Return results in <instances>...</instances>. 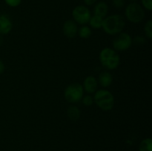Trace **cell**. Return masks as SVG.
Instances as JSON below:
<instances>
[{"instance_id": "cell-22", "label": "cell", "mask_w": 152, "mask_h": 151, "mask_svg": "<svg viewBox=\"0 0 152 151\" xmlns=\"http://www.w3.org/2000/svg\"><path fill=\"white\" fill-rule=\"evenodd\" d=\"M134 41V42L137 44V45H142L145 42V38H143L142 36H136L134 38V39L132 40Z\"/></svg>"}, {"instance_id": "cell-3", "label": "cell", "mask_w": 152, "mask_h": 151, "mask_svg": "<svg viewBox=\"0 0 152 151\" xmlns=\"http://www.w3.org/2000/svg\"><path fill=\"white\" fill-rule=\"evenodd\" d=\"M94 102L101 110L108 111L114 107V98L112 93L108 90H99L95 92Z\"/></svg>"}, {"instance_id": "cell-1", "label": "cell", "mask_w": 152, "mask_h": 151, "mask_svg": "<svg viewBox=\"0 0 152 151\" xmlns=\"http://www.w3.org/2000/svg\"><path fill=\"white\" fill-rule=\"evenodd\" d=\"M125 25L124 17L120 14H114L104 18L102 28L109 35H117L122 33Z\"/></svg>"}, {"instance_id": "cell-15", "label": "cell", "mask_w": 152, "mask_h": 151, "mask_svg": "<svg viewBox=\"0 0 152 151\" xmlns=\"http://www.w3.org/2000/svg\"><path fill=\"white\" fill-rule=\"evenodd\" d=\"M139 151H152V140L151 138H146L140 142Z\"/></svg>"}, {"instance_id": "cell-26", "label": "cell", "mask_w": 152, "mask_h": 151, "mask_svg": "<svg viewBox=\"0 0 152 151\" xmlns=\"http://www.w3.org/2000/svg\"><path fill=\"white\" fill-rule=\"evenodd\" d=\"M131 1H132V2H136V1H137V0H130Z\"/></svg>"}, {"instance_id": "cell-5", "label": "cell", "mask_w": 152, "mask_h": 151, "mask_svg": "<svg viewBox=\"0 0 152 151\" xmlns=\"http://www.w3.org/2000/svg\"><path fill=\"white\" fill-rule=\"evenodd\" d=\"M83 85L79 83H73L69 84L64 92V96L67 102L70 103H77L80 102L83 97Z\"/></svg>"}, {"instance_id": "cell-18", "label": "cell", "mask_w": 152, "mask_h": 151, "mask_svg": "<svg viewBox=\"0 0 152 151\" xmlns=\"http://www.w3.org/2000/svg\"><path fill=\"white\" fill-rule=\"evenodd\" d=\"M82 100H83V105H86V106H91L92 104L94 103V98L91 96H89V95L84 96L82 99Z\"/></svg>"}, {"instance_id": "cell-14", "label": "cell", "mask_w": 152, "mask_h": 151, "mask_svg": "<svg viewBox=\"0 0 152 151\" xmlns=\"http://www.w3.org/2000/svg\"><path fill=\"white\" fill-rule=\"evenodd\" d=\"M103 19L104 18L96 16V15H94V16H91V19L90 20H89L88 23L90 24L91 28H94V29H99V28H102V26Z\"/></svg>"}, {"instance_id": "cell-2", "label": "cell", "mask_w": 152, "mask_h": 151, "mask_svg": "<svg viewBox=\"0 0 152 151\" xmlns=\"http://www.w3.org/2000/svg\"><path fill=\"white\" fill-rule=\"evenodd\" d=\"M99 61L105 69L114 70L120 65V58L115 50L106 47L101 50Z\"/></svg>"}, {"instance_id": "cell-10", "label": "cell", "mask_w": 152, "mask_h": 151, "mask_svg": "<svg viewBox=\"0 0 152 151\" xmlns=\"http://www.w3.org/2000/svg\"><path fill=\"white\" fill-rule=\"evenodd\" d=\"M98 81L96 78L92 76H87L84 80L83 82V90L87 92L88 93H94L97 89Z\"/></svg>"}, {"instance_id": "cell-20", "label": "cell", "mask_w": 152, "mask_h": 151, "mask_svg": "<svg viewBox=\"0 0 152 151\" xmlns=\"http://www.w3.org/2000/svg\"><path fill=\"white\" fill-rule=\"evenodd\" d=\"M142 7L146 9L148 11H151L152 10V1L151 0H141Z\"/></svg>"}, {"instance_id": "cell-11", "label": "cell", "mask_w": 152, "mask_h": 151, "mask_svg": "<svg viewBox=\"0 0 152 151\" xmlns=\"http://www.w3.org/2000/svg\"><path fill=\"white\" fill-rule=\"evenodd\" d=\"M108 12V4L104 1H99L96 3L94 8V15L100 16L102 18H105L107 16Z\"/></svg>"}, {"instance_id": "cell-25", "label": "cell", "mask_w": 152, "mask_h": 151, "mask_svg": "<svg viewBox=\"0 0 152 151\" xmlns=\"http://www.w3.org/2000/svg\"><path fill=\"white\" fill-rule=\"evenodd\" d=\"M2 42H3V39H2V38H1V37L0 36V45H1V44H2Z\"/></svg>"}, {"instance_id": "cell-6", "label": "cell", "mask_w": 152, "mask_h": 151, "mask_svg": "<svg viewBox=\"0 0 152 151\" xmlns=\"http://www.w3.org/2000/svg\"><path fill=\"white\" fill-rule=\"evenodd\" d=\"M74 21L80 25H86L91 19V12L87 6L78 5L74 8L72 11Z\"/></svg>"}, {"instance_id": "cell-21", "label": "cell", "mask_w": 152, "mask_h": 151, "mask_svg": "<svg viewBox=\"0 0 152 151\" xmlns=\"http://www.w3.org/2000/svg\"><path fill=\"white\" fill-rule=\"evenodd\" d=\"M125 3H126L125 0H113L112 1L113 6L117 9H120L124 7Z\"/></svg>"}, {"instance_id": "cell-13", "label": "cell", "mask_w": 152, "mask_h": 151, "mask_svg": "<svg viewBox=\"0 0 152 151\" xmlns=\"http://www.w3.org/2000/svg\"><path fill=\"white\" fill-rule=\"evenodd\" d=\"M67 114H68V117L70 120L76 121L80 118L81 113H80V109L77 106L71 105V106H70L68 107V111H67Z\"/></svg>"}, {"instance_id": "cell-16", "label": "cell", "mask_w": 152, "mask_h": 151, "mask_svg": "<svg viewBox=\"0 0 152 151\" xmlns=\"http://www.w3.org/2000/svg\"><path fill=\"white\" fill-rule=\"evenodd\" d=\"M77 33L79 36L83 38H88L91 36V30L88 26H83Z\"/></svg>"}, {"instance_id": "cell-23", "label": "cell", "mask_w": 152, "mask_h": 151, "mask_svg": "<svg viewBox=\"0 0 152 151\" xmlns=\"http://www.w3.org/2000/svg\"><path fill=\"white\" fill-rule=\"evenodd\" d=\"M83 1L86 6H92L96 4L97 0H83Z\"/></svg>"}, {"instance_id": "cell-19", "label": "cell", "mask_w": 152, "mask_h": 151, "mask_svg": "<svg viewBox=\"0 0 152 151\" xmlns=\"http://www.w3.org/2000/svg\"><path fill=\"white\" fill-rule=\"evenodd\" d=\"M7 5L11 7H18L22 3V0H4Z\"/></svg>"}, {"instance_id": "cell-12", "label": "cell", "mask_w": 152, "mask_h": 151, "mask_svg": "<svg viewBox=\"0 0 152 151\" xmlns=\"http://www.w3.org/2000/svg\"><path fill=\"white\" fill-rule=\"evenodd\" d=\"M113 82V76L109 72L101 73L99 76V83L100 85L103 87H109Z\"/></svg>"}, {"instance_id": "cell-8", "label": "cell", "mask_w": 152, "mask_h": 151, "mask_svg": "<svg viewBox=\"0 0 152 151\" xmlns=\"http://www.w3.org/2000/svg\"><path fill=\"white\" fill-rule=\"evenodd\" d=\"M63 33L68 38H74L78 32L77 25L74 20H67L63 25Z\"/></svg>"}, {"instance_id": "cell-9", "label": "cell", "mask_w": 152, "mask_h": 151, "mask_svg": "<svg viewBox=\"0 0 152 151\" xmlns=\"http://www.w3.org/2000/svg\"><path fill=\"white\" fill-rule=\"evenodd\" d=\"M13 23L6 14L0 15V35H7L11 31Z\"/></svg>"}, {"instance_id": "cell-4", "label": "cell", "mask_w": 152, "mask_h": 151, "mask_svg": "<svg viewBox=\"0 0 152 151\" xmlns=\"http://www.w3.org/2000/svg\"><path fill=\"white\" fill-rule=\"evenodd\" d=\"M125 15L129 22L137 24L143 20L145 12L140 4L137 2H131L126 7Z\"/></svg>"}, {"instance_id": "cell-7", "label": "cell", "mask_w": 152, "mask_h": 151, "mask_svg": "<svg viewBox=\"0 0 152 151\" xmlns=\"http://www.w3.org/2000/svg\"><path fill=\"white\" fill-rule=\"evenodd\" d=\"M132 38L126 33H120L113 41V47L117 51H124L130 48L132 45Z\"/></svg>"}, {"instance_id": "cell-24", "label": "cell", "mask_w": 152, "mask_h": 151, "mask_svg": "<svg viewBox=\"0 0 152 151\" xmlns=\"http://www.w3.org/2000/svg\"><path fill=\"white\" fill-rule=\"evenodd\" d=\"M4 71V65L1 60H0V74L2 73Z\"/></svg>"}, {"instance_id": "cell-17", "label": "cell", "mask_w": 152, "mask_h": 151, "mask_svg": "<svg viewBox=\"0 0 152 151\" xmlns=\"http://www.w3.org/2000/svg\"><path fill=\"white\" fill-rule=\"evenodd\" d=\"M144 32H145V36L148 37L149 39L152 38V22L151 20H148L146 23L145 24L144 27Z\"/></svg>"}]
</instances>
